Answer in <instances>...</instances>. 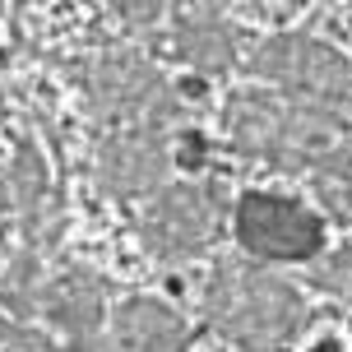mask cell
I'll return each instance as SVG.
<instances>
[{
    "label": "cell",
    "mask_w": 352,
    "mask_h": 352,
    "mask_svg": "<svg viewBox=\"0 0 352 352\" xmlns=\"http://www.w3.org/2000/svg\"><path fill=\"white\" fill-rule=\"evenodd\" d=\"M236 241L255 260L297 264V260H316L324 250V223L297 199L250 190L236 204Z\"/></svg>",
    "instance_id": "cell-2"
},
{
    "label": "cell",
    "mask_w": 352,
    "mask_h": 352,
    "mask_svg": "<svg viewBox=\"0 0 352 352\" xmlns=\"http://www.w3.org/2000/svg\"><path fill=\"white\" fill-rule=\"evenodd\" d=\"M218 228V204L204 186H176L162 190L144 213V246L158 260H190L213 241Z\"/></svg>",
    "instance_id": "cell-3"
},
{
    "label": "cell",
    "mask_w": 352,
    "mask_h": 352,
    "mask_svg": "<svg viewBox=\"0 0 352 352\" xmlns=\"http://www.w3.org/2000/svg\"><path fill=\"white\" fill-rule=\"evenodd\" d=\"M204 316L213 334L241 352H287L306 329V301L292 283L255 264H223L204 287Z\"/></svg>",
    "instance_id": "cell-1"
},
{
    "label": "cell",
    "mask_w": 352,
    "mask_h": 352,
    "mask_svg": "<svg viewBox=\"0 0 352 352\" xmlns=\"http://www.w3.org/2000/svg\"><path fill=\"white\" fill-rule=\"evenodd\" d=\"M42 306H47V320H52L65 338L88 343V338H98V329H102L107 292L88 269H70V274H60V278L47 283Z\"/></svg>",
    "instance_id": "cell-5"
},
{
    "label": "cell",
    "mask_w": 352,
    "mask_h": 352,
    "mask_svg": "<svg viewBox=\"0 0 352 352\" xmlns=\"http://www.w3.org/2000/svg\"><path fill=\"white\" fill-rule=\"evenodd\" d=\"M316 190L324 199V209L338 223L352 228V148H334L329 158L316 167Z\"/></svg>",
    "instance_id": "cell-8"
},
{
    "label": "cell",
    "mask_w": 352,
    "mask_h": 352,
    "mask_svg": "<svg viewBox=\"0 0 352 352\" xmlns=\"http://www.w3.org/2000/svg\"><path fill=\"white\" fill-rule=\"evenodd\" d=\"M311 278H316V287H324V292L352 301V246L324 255V260L316 264V274H311Z\"/></svg>",
    "instance_id": "cell-9"
},
{
    "label": "cell",
    "mask_w": 352,
    "mask_h": 352,
    "mask_svg": "<svg viewBox=\"0 0 352 352\" xmlns=\"http://www.w3.org/2000/svg\"><path fill=\"white\" fill-rule=\"evenodd\" d=\"M0 352H56V348L33 329H0Z\"/></svg>",
    "instance_id": "cell-10"
},
{
    "label": "cell",
    "mask_w": 352,
    "mask_h": 352,
    "mask_svg": "<svg viewBox=\"0 0 352 352\" xmlns=\"http://www.w3.org/2000/svg\"><path fill=\"white\" fill-rule=\"evenodd\" d=\"M111 329H116L121 352H186V343H190V324L158 297L121 301Z\"/></svg>",
    "instance_id": "cell-6"
},
{
    "label": "cell",
    "mask_w": 352,
    "mask_h": 352,
    "mask_svg": "<svg viewBox=\"0 0 352 352\" xmlns=\"http://www.w3.org/2000/svg\"><path fill=\"white\" fill-rule=\"evenodd\" d=\"M74 352H121L116 343H98V338H88V343H74Z\"/></svg>",
    "instance_id": "cell-11"
},
{
    "label": "cell",
    "mask_w": 352,
    "mask_h": 352,
    "mask_svg": "<svg viewBox=\"0 0 352 352\" xmlns=\"http://www.w3.org/2000/svg\"><path fill=\"white\" fill-rule=\"evenodd\" d=\"M316 352H343V343H338V338H324V343H320Z\"/></svg>",
    "instance_id": "cell-12"
},
{
    "label": "cell",
    "mask_w": 352,
    "mask_h": 352,
    "mask_svg": "<svg viewBox=\"0 0 352 352\" xmlns=\"http://www.w3.org/2000/svg\"><path fill=\"white\" fill-rule=\"evenodd\" d=\"M264 70L278 74L283 84L297 88V93H311L324 111H334L338 125L352 130V65L348 60H338L324 47H311V42H292L287 37V42H274L269 47Z\"/></svg>",
    "instance_id": "cell-4"
},
{
    "label": "cell",
    "mask_w": 352,
    "mask_h": 352,
    "mask_svg": "<svg viewBox=\"0 0 352 352\" xmlns=\"http://www.w3.org/2000/svg\"><path fill=\"white\" fill-rule=\"evenodd\" d=\"M162 167H167L162 148L144 140H121L102 153V186L111 195H140L162 176Z\"/></svg>",
    "instance_id": "cell-7"
}]
</instances>
